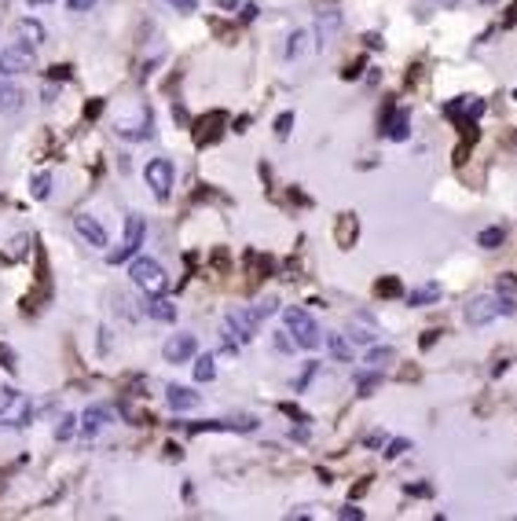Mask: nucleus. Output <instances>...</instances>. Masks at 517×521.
I'll return each instance as SVG.
<instances>
[{
	"mask_svg": "<svg viewBox=\"0 0 517 521\" xmlns=\"http://www.w3.org/2000/svg\"><path fill=\"white\" fill-rule=\"evenodd\" d=\"M286 331L294 338V345L301 349H319L323 345V334H319V323L304 312V308H286Z\"/></svg>",
	"mask_w": 517,
	"mask_h": 521,
	"instance_id": "1",
	"label": "nucleus"
},
{
	"mask_svg": "<svg viewBox=\"0 0 517 521\" xmlns=\"http://www.w3.org/2000/svg\"><path fill=\"white\" fill-rule=\"evenodd\" d=\"M128 275H133V283L143 290V294H161V290L169 286V275H166V268H161L154 257H136L133 268H128Z\"/></svg>",
	"mask_w": 517,
	"mask_h": 521,
	"instance_id": "2",
	"label": "nucleus"
},
{
	"mask_svg": "<svg viewBox=\"0 0 517 521\" xmlns=\"http://www.w3.org/2000/svg\"><path fill=\"white\" fill-rule=\"evenodd\" d=\"M37 67V55H34V44H8L0 48V77H15V74H29Z\"/></svg>",
	"mask_w": 517,
	"mask_h": 521,
	"instance_id": "3",
	"label": "nucleus"
},
{
	"mask_svg": "<svg viewBox=\"0 0 517 521\" xmlns=\"http://www.w3.org/2000/svg\"><path fill=\"white\" fill-rule=\"evenodd\" d=\"M143 235H147V227H143V217H128L125 220V239H121V246L118 250H110L107 253V265H121V260H128L140 246H143Z\"/></svg>",
	"mask_w": 517,
	"mask_h": 521,
	"instance_id": "4",
	"label": "nucleus"
},
{
	"mask_svg": "<svg viewBox=\"0 0 517 521\" xmlns=\"http://www.w3.org/2000/svg\"><path fill=\"white\" fill-rule=\"evenodd\" d=\"M143 180H147V187L158 194V199H169L173 191V180H176V169L169 158H151L147 169H143Z\"/></svg>",
	"mask_w": 517,
	"mask_h": 521,
	"instance_id": "5",
	"label": "nucleus"
},
{
	"mask_svg": "<svg viewBox=\"0 0 517 521\" xmlns=\"http://www.w3.org/2000/svg\"><path fill=\"white\" fill-rule=\"evenodd\" d=\"M257 323H261V316L250 312V308H231V312L224 316V331H228L239 345H246V341L257 338Z\"/></svg>",
	"mask_w": 517,
	"mask_h": 521,
	"instance_id": "6",
	"label": "nucleus"
},
{
	"mask_svg": "<svg viewBox=\"0 0 517 521\" xmlns=\"http://www.w3.org/2000/svg\"><path fill=\"white\" fill-rule=\"evenodd\" d=\"M495 316H499L495 294H477V298H470V305L462 308V319L470 323V327H484V323H492Z\"/></svg>",
	"mask_w": 517,
	"mask_h": 521,
	"instance_id": "7",
	"label": "nucleus"
},
{
	"mask_svg": "<svg viewBox=\"0 0 517 521\" xmlns=\"http://www.w3.org/2000/svg\"><path fill=\"white\" fill-rule=\"evenodd\" d=\"M29 415H34V404H29V397H22L19 389L0 404V422H4V426H26Z\"/></svg>",
	"mask_w": 517,
	"mask_h": 521,
	"instance_id": "8",
	"label": "nucleus"
},
{
	"mask_svg": "<svg viewBox=\"0 0 517 521\" xmlns=\"http://www.w3.org/2000/svg\"><path fill=\"white\" fill-rule=\"evenodd\" d=\"M118 136H125V140H151L154 136V114H151V107H140L136 110V121H118Z\"/></svg>",
	"mask_w": 517,
	"mask_h": 521,
	"instance_id": "9",
	"label": "nucleus"
},
{
	"mask_svg": "<svg viewBox=\"0 0 517 521\" xmlns=\"http://www.w3.org/2000/svg\"><path fill=\"white\" fill-rule=\"evenodd\" d=\"M195 352H199V338L195 334H176V338L166 341V349H161V356H166L169 364H187Z\"/></svg>",
	"mask_w": 517,
	"mask_h": 521,
	"instance_id": "10",
	"label": "nucleus"
},
{
	"mask_svg": "<svg viewBox=\"0 0 517 521\" xmlns=\"http://www.w3.org/2000/svg\"><path fill=\"white\" fill-rule=\"evenodd\" d=\"M224 121H228V114L224 110H209L206 118H199L195 121V143L202 147V143H213V140H220V133H224Z\"/></svg>",
	"mask_w": 517,
	"mask_h": 521,
	"instance_id": "11",
	"label": "nucleus"
},
{
	"mask_svg": "<svg viewBox=\"0 0 517 521\" xmlns=\"http://www.w3.org/2000/svg\"><path fill=\"white\" fill-rule=\"evenodd\" d=\"M74 227H77V235L85 239L88 246H107V232H103V224L95 220V217L81 213V217H74Z\"/></svg>",
	"mask_w": 517,
	"mask_h": 521,
	"instance_id": "12",
	"label": "nucleus"
},
{
	"mask_svg": "<svg viewBox=\"0 0 517 521\" xmlns=\"http://www.w3.org/2000/svg\"><path fill=\"white\" fill-rule=\"evenodd\" d=\"M166 400H169L173 411H191V408H199V404H202V397L195 393V389H187V385H169Z\"/></svg>",
	"mask_w": 517,
	"mask_h": 521,
	"instance_id": "13",
	"label": "nucleus"
},
{
	"mask_svg": "<svg viewBox=\"0 0 517 521\" xmlns=\"http://www.w3.org/2000/svg\"><path fill=\"white\" fill-rule=\"evenodd\" d=\"M337 29H342V11L327 8V11L319 15V26H316V34H319V41H316V44H319V48H327V44L334 41Z\"/></svg>",
	"mask_w": 517,
	"mask_h": 521,
	"instance_id": "14",
	"label": "nucleus"
},
{
	"mask_svg": "<svg viewBox=\"0 0 517 521\" xmlns=\"http://www.w3.org/2000/svg\"><path fill=\"white\" fill-rule=\"evenodd\" d=\"M143 312H147L151 319H158V323H176V305H173L169 298H158V294H151V301L143 305Z\"/></svg>",
	"mask_w": 517,
	"mask_h": 521,
	"instance_id": "15",
	"label": "nucleus"
},
{
	"mask_svg": "<svg viewBox=\"0 0 517 521\" xmlns=\"http://www.w3.org/2000/svg\"><path fill=\"white\" fill-rule=\"evenodd\" d=\"M337 246L342 250H349L352 242H356V235H360V220H356V213H342L337 217Z\"/></svg>",
	"mask_w": 517,
	"mask_h": 521,
	"instance_id": "16",
	"label": "nucleus"
},
{
	"mask_svg": "<svg viewBox=\"0 0 517 521\" xmlns=\"http://www.w3.org/2000/svg\"><path fill=\"white\" fill-rule=\"evenodd\" d=\"M385 136L389 140H408L411 136V110H393V118L385 121Z\"/></svg>",
	"mask_w": 517,
	"mask_h": 521,
	"instance_id": "17",
	"label": "nucleus"
},
{
	"mask_svg": "<svg viewBox=\"0 0 517 521\" xmlns=\"http://www.w3.org/2000/svg\"><path fill=\"white\" fill-rule=\"evenodd\" d=\"M349 338H356V341H375L378 338V327H375V319H370V316H363V312H356V316H352L349 319Z\"/></svg>",
	"mask_w": 517,
	"mask_h": 521,
	"instance_id": "18",
	"label": "nucleus"
},
{
	"mask_svg": "<svg viewBox=\"0 0 517 521\" xmlns=\"http://www.w3.org/2000/svg\"><path fill=\"white\" fill-rule=\"evenodd\" d=\"M107 422H110V411H107V408H88L85 415H81V433H85V437H95V433L107 426Z\"/></svg>",
	"mask_w": 517,
	"mask_h": 521,
	"instance_id": "19",
	"label": "nucleus"
},
{
	"mask_svg": "<svg viewBox=\"0 0 517 521\" xmlns=\"http://www.w3.org/2000/svg\"><path fill=\"white\" fill-rule=\"evenodd\" d=\"M22 100H26L22 88H15V85H8V81H0V114H15V110L22 107Z\"/></svg>",
	"mask_w": 517,
	"mask_h": 521,
	"instance_id": "20",
	"label": "nucleus"
},
{
	"mask_svg": "<svg viewBox=\"0 0 517 521\" xmlns=\"http://www.w3.org/2000/svg\"><path fill=\"white\" fill-rule=\"evenodd\" d=\"M15 37H19L22 44H41L44 41V26L37 19H19V22H15Z\"/></svg>",
	"mask_w": 517,
	"mask_h": 521,
	"instance_id": "21",
	"label": "nucleus"
},
{
	"mask_svg": "<svg viewBox=\"0 0 517 521\" xmlns=\"http://www.w3.org/2000/svg\"><path fill=\"white\" fill-rule=\"evenodd\" d=\"M433 301H441V286H437V283L415 286L411 294H408V305H415V308H422V305H433Z\"/></svg>",
	"mask_w": 517,
	"mask_h": 521,
	"instance_id": "22",
	"label": "nucleus"
},
{
	"mask_svg": "<svg viewBox=\"0 0 517 521\" xmlns=\"http://www.w3.org/2000/svg\"><path fill=\"white\" fill-rule=\"evenodd\" d=\"M327 349H330V356L334 360H352V345H349V338L345 334H327Z\"/></svg>",
	"mask_w": 517,
	"mask_h": 521,
	"instance_id": "23",
	"label": "nucleus"
},
{
	"mask_svg": "<svg viewBox=\"0 0 517 521\" xmlns=\"http://www.w3.org/2000/svg\"><path fill=\"white\" fill-rule=\"evenodd\" d=\"M375 294L378 298H403V283L396 279V275H382V279L375 283Z\"/></svg>",
	"mask_w": 517,
	"mask_h": 521,
	"instance_id": "24",
	"label": "nucleus"
},
{
	"mask_svg": "<svg viewBox=\"0 0 517 521\" xmlns=\"http://www.w3.org/2000/svg\"><path fill=\"white\" fill-rule=\"evenodd\" d=\"M503 239H506V232H503V227H484V232L477 235V246H484V250H495V246H503Z\"/></svg>",
	"mask_w": 517,
	"mask_h": 521,
	"instance_id": "25",
	"label": "nucleus"
},
{
	"mask_svg": "<svg viewBox=\"0 0 517 521\" xmlns=\"http://www.w3.org/2000/svg\"><path fill=\"white\" fill-rule=\"evenodd\" d=\"M213 378H217L213 356H199V360H195V382H213Z\"/></svg>",
	"mask_w": 517,
	"mask_h": 521,
	"instance_id": "26",
	"label": "nucleus"
},
{
	"mask_svg": "<svg viewBox=\"0 0 517 521\" xmlns=\"http://www.w3.org/2000/svg\"><path fill=\"white\" fill-rule=\"evenodd\" d=\"M304 41H309V34H304V29H294V34H290V41H286V59H301Z\"/></svg>",
	"mask_w": 517,
	"mask_h": 521,
	"instance_id": "27",
	"label": "nucleus"
},
{
	"mask_svg": "<svg viewBox=\"0 0 517 521\" xmlns=\"http://www.w3.org/2000/svg\"><path fill=\"white\" fill-rule=\"evenodd\" d=\"M389 360H396V349H389V345H385V349H370V356H367V364L375 371H382Z\"/></svg>",
	"mask_w": 517,
	"mask_h": 521,
	"instance_id": "28",
	"label": "nucleus"
},
{
	"mask_svg": "<svg viewBox=\"0 0 517 521\" xmlns=\"http://www.w3.org/2000/svg\"><path fill=\"white\" fill-rule=\"evenodd\" d=\"M29 194H34V199H48V194H52V176H48V173H37L34 184H29Z\"/></svg>",
	"mask_w": 517,
	"mask_h": 521,
	"instance_id": "29",
	"label": "nucleus"
},
{
	"mask_svg": "<svg viewBox=\"0 0 517 521\" xmlns=\"http://www.w3.org/2000/svg\"><path fill=\"white\" fill-rule=\"evenodd\" d=\"M356 385H360V397H370V393L382 385V374H378V371H375V374H360Z\"/></svg>",
	"mask_w": 517,
	"mask_h": 521,
	"instance_id": "30",
	"label": "nucleus"
},
{
	"mask_svg": "<svg viewBox=\"0 0 517 521\" xmlns=\"http://www.w3.org/2000/svg\"><path fill=\"white\" fill-rule=\"evenodd\" d=\"M74 422H77L74 415H62V418H59V426H55V441H70V437H74V430H77Z\"/></svg>",
	"mask_w": 517,
	"mask_h": 521,
	"instance_id": "31",
	"label": "nucleus"
},
{
	"mask_svg": "<svg viewBox=\"0 0 517 521\" xmlns=\"http://www.w3.org/2000/svg\"><path fill=\"white\" fill-rule=\"evenodd\" d=\"M290 125H294V114H290V110L276 118V136H279V140H286V136H290Z\"/></svg>",
	"mask_w": 517,
	"mask_h": 521,
	"instance_id": "32",
	"label": "nucleus"
},
{
	"mask_svg": "<svg viewBox=\"0 0 517 521\" xmlns=\"http://www.w3.org/2000/svg\"><path fill=\"white\" fill-rule=\"evenodd\" d=\"M408 448H411V441H403V437H400V441H389V448H385V459H396V455H403Z\"/></svg>",
	"mask_w": 517,
	"mask_h": 521,
	"instance_id": "33",
	"label": "nucleus"
},
{
	"mask_svg": "<svg viewBox=\"0 0 517 521\" xmlns=\"http://www.w3.org/2000/svg\"><path fill=\"white\" fill-rule=\"evenodd\" d=\"M499 294H513L517 298V279L506 272V275H499Z\"/></svg>",
	"mask_w": 517,
	"mask_h": 521,
	"instance_id": "34",
	"label": "nucleus"
},
{
	"mask_svg": "<svg viewBox=\"0 0 517 521\" xmlns=\"http://www.w3.org/2000/svg\"><path fill=\"white\" fill-rule=\"evenodd\" d=\"M276 308H279V301H276V298H264L261 305H257V308H253V312H257V316H261V319H264V316H271V312H276Z\"/></svg>",
	"mask_w": 517,
	"mask_h": 521,
	"instance_id": "35",
	"label": "nucleus"
},
{
	"mask_svg": "<svg viewBox=\"0 0 517 521\" xmlns=\"http://www.w3.org/2000/svg\"><path fill=\"white\" fill-rule=\"evenodd\" d=\"M337 517H342V521H363V510H356L352 503H345V507L337 510Z\"/></svg>",
	"mask_w": 517,
	"mask_h": 521,
	"instance_id": "36",
	"label": "nucleus"
},
{
	"mask_svg": "<svg viewBox=\"0 0 517 521\" xmlns=\"http://www.w3.org/2000/svg\"><path fill=\"white\" fill-rule=\"evenodd\" d=\"M0 367H4V371H11V374H15V352H11L8 345H0Z\"/></svg>",
	"mask_w": 517,
	"mask_h": 521,
	"instance_id": "37",
	"label": "nucleus"
},
{
	"mask_svg": "<svg viewBox=\"0 0 517 521\" xmlns=\"http://www.w3.org/2000/svg\"><path fill=\"white\" fill-rule=\"evenodd\" d=\"M166 4L176 11H199V0H166Z\"/></svg>",
	"mask_w": 517,
	"mask_h": 521,
	"instance_id": "38",
	"label": "nucleus"
},
{
	"mask_svg": "<svg viewBox=\"0 0 517 521\" xmlns=\"http://www.w3.org/2000/svg\"><path fill=\"white\" fill-rule=\"evenodd\" d=\"M312 374H316V364H309V367H304V374H301V378H297V385H294L297 393H301V389H304V385L312 382Z\"/></svg>",
	"mask_w": 517,
	"mask_h": 521,
	"instance_id": "39",
	"label": "nucleus"
},
{
	"mask_svg": "<svg viewBox=\"0 0 517 521\" xmlns=\"http://www.w3.org/2000/svg\"><path fill=\"white\" fill-rule=\"evenodd\" d=\"M513 26H517V0L506 8V19H503V29H513Z\"/></svg>",
	"mask_w": 517,
	"mask_h": 521,
	"instance_id": "40",
	"label": "nucleus"
},
{
	"mask_svg": "<svg viewBox=\"0 0 517 521\" xmlns=\"http://www.w3.org/2000/svg\"><path fill=\"white\" fill-rule=\"evenodd\" d=\"M67 8L70 11H88V8H95V0H67Z\"/></svg>",
	"mask_w": 517,
	"mask_h": 521,
	"instance_id": "41",
	"label": "nucleus"
},
{
	"mask_svg": "<svg viewBox=\"0 0 517 521\" xmlns=\"http://www.w3.org/2000/svg\"><path fill=\"white\" fill-rule=\"evenodd\" d=\"M283 411H286L290 418H297V422H309V415H304L301 408H294V404H283Z\"/></svg>",
	"mask_w": 517,
	"mask_h": 521,
	"instance_id": "42",
	"label": "nucleus"
},
{
	"mask_svg": "<svg viewBox=\"0 0 517 521\" xmlns=\"http://www.w3.org/2000/svg\"><path fill=\"white\" fill-rule=\"evenodd\" d=\"M257 19V4H246L242 8V22H253Z\"/></svg>",
	"mask_w": 517,
	"mask_h": 521,
	"instance_id": "43",
	"label": "nucleus"
},
{
	"mask_svg": "<svg viewBox=\"0 0 517 521\" xmlns=\"http://www.w3.org/2000/svg\"><path fill=\"white\" fill-rule=\"evenodd\" d=\"M437 334H441V331H426V334H422V349H429L433 341H437Z\"/></svg>",
	"mask_w": 517,
	"mask_h": 521,
	"instance_id": "44",
	"label": "nucleus"
},
{
	"mask_svg": "<svg viewBox=\"0 0 517 521\" xmlns=\"http://www.w3.org/2000/svg\"><path fill=\"white\" fill-rule=\"evenodd\" d=\"M408 492H411V496H429L433 488H429V484H415V488H408Z\"/></svg>",
	"mask_w": 517,
	"mask_h": 521,
	"instance_id": "45",
	"label": "nucleus"
},
{
	"mask_svg": "<svg viewBox=\"0 0 517 521\" xmlns=\"http://www.w3.org/2000/svg\"><path fill=\"white\" fill-rule=\"evenodd\" d=\"M367 444H370V448H378V444H385V433H370V437H367Z\"/></svg>",
	"mask_w": 517,
	"mask_h": 521,
	"instance_id": "46",
	"label": "nucleus"
},
{
	"mask_svg": "<svg viewBox=\"0 0 517 521\" xmlns=\"http://www.w3.org/2000/svg\"><path fill=\"white\" fill-rule=\"evenodd\" d=\"M363 41H367V48H382V44H385V41H382V37H378V34H367V37H363Z\"/></svg>",
	"mask_w": 517,
	"mask_h": 521,
	"instance_id": "47",
	"label": "nucleus"
},
{
	"mask_svg": "<svg viewBox=\"0 0 517 521\" xmlns=\"http://www.w3.org/2000/svg\"><path fill=\"white\" fill-rule=\"evenodd\" d=\"M52 77H62V81H70V67H55Z\"/></svg>",
	"mask_w": 517,
	"mask_h": 521,
	"instance_id": "48",
	"label": "nucleus"
},
{
	"mask_svg": "<svg viewBox=\"0 0 517 521\" xmlns=\"http://www.w3.org/2000/svg\"><path fill=\"white\" fill-rule=\"evenodd\" d=\"M433 4H441V8H448V11H451V8H459L462 0H433Z\"/></svg>",
	"mask_w": 517,
	"mask_h": 521,
	"instance_id": "49",
	"label": "nucleus"
},
{
	"mask_svg": "<svg viewBox=\"0 0 517 521\" xmlns=\"http://www.w3.org/2000/svg\"><path fill=\"white\" fill-rule=\"evenodd\" d=\"M26 4H48V0H26Z\"/></svg>",
	"mask_w": 517,
	"mask_h": 521,
	"instance_id": "50",
	"label": "nucleus"
}]
</instances>
